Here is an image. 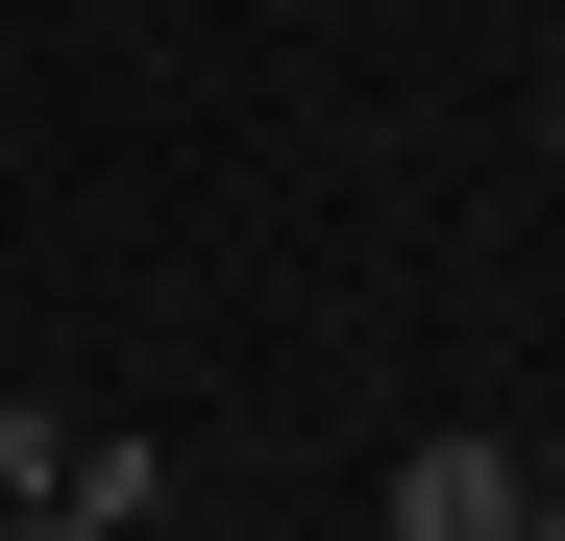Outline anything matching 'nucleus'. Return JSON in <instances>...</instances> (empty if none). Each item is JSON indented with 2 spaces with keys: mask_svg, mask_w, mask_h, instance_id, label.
I'll list each match as a JSON object with an SVG mask.
<instances>
[{
  "mask_svg": "<svg viewBox=\"0 0 565 541\" xmlns=\"http://www.w3.org/2000/svg\"><path fill=\"white\" fill-rule=\"evenodd\" d=\"M541 492H516V443H418L394 468V541H516Z\"/></svg>",
  "mask_w": 565,
  "mask_h": 541,
  "instance_id": "nucleus-1",
  "label": "nucleus"
},
{
  "mask_svg": "<svg viewBox=\"0 0 565 541\" xmlns=\"http://www.w3.org/2000/svg\"><path fill=\"white\" fill-rule=\"evenodd\" d=\"M516 541H565V492H541V517H516Z\"/></svg>",
  "mask_w": 565,
  "mask_h": 541,
  "instance_id": "nucleus-5",
  "label": "nucleus"
},
{
  "mask_svg": "<svg viewBox=\"0 0 565 541\" xmlns=\"http://www.w3.org/2000/svg\"><path fill=\"white\" fill-rule=\"evenodd\" d=\"M148 492H172V468H148V443H124V418H99V443H50V517H99V541H124Z\"/></svg>",
  "mask_w": 565,
  "mask_h": 541,
  "instance_id": "nucleus-2",
  "label": "nucleus"
},
{
  "mask_svg": "<svg viewBox=\"0 0 565 541\" xmlns=\"http://www.w3.org/2000/svg\"><path fill=\"white\" fill-rule=\"evenodd\" d=\"M50 443H74V418H25V394H0V517H50Z\"/></svg>",
  "mask_w": 565,
  "mask_h": 541,
  "instance_id": "nucleus-3",
  "label": "nucleus"
},
{
  "mask_svg": "<svg viewBox=\"0 0 565 541\" xmlns=\"http://www.w3.org/2000/svg\"><path fill=\"white\" fill-rule=\"evenodd\" d=\"M0 541H99V517H0Z\"/></svg>",
  "mask_w": 565,
  "mask_h": 541,
  "instance_id": "nucleus-4",
  "label": "nucleus"
}]
</instances>
